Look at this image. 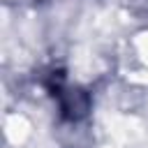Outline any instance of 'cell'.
I'll use <instances>...</instances> for the list:
<instances>
[{
	"label": "cell",
	"instance_id": "1",
	"mask_svg": "<svg viewBox=\"0 0 148 148\" xmlns=\"http://www.w3.org/2000/svg\"><path fill=\"white\" fill-rule=\"evenodd\" d=\"M5 127H7V136H9L12 143H21L28 136V130H30V125H28V120L23 116H12Z\"/></svg>",
	"mask_w": 148,
	"mask_h": 148
}]
</instances>
